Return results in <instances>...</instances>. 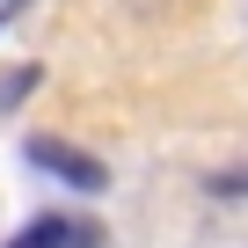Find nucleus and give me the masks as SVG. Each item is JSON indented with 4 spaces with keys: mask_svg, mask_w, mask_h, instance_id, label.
<instances>
[{
    "mask_svg": "<svg viewBox=\"0 0 248 248\" xmlns=\"http://www.w3.org/2000/svg\"><path fill=\"white\" fill-rule=\"evenodd\" d=\"M30 161H37L44 175L73 183V190H102V183H109V168H102V161H88V154H80V146H66V139H30Z\"/></svg>",
    "mask_w": 248,
    "mask_h": 248,
    "instance_id": "obj_1",
    "label": "nucleus"
},
{
    "mask_svg": "<svg viewBox=\"0 0 248 248\" xmlns=\"http://www.w3.org/2000/svg\"><path fill=\"white\" fill-rule=\"evenodd\" d=\"M37 88V66H22V73H8V80H0V109H15L22 95Z\"/></svg>",
    "mask_w": 248,
    "mask_h": 248,
    "instance_id": "obj_3",
    "label": "nucleus"
},
{
    "mask_svg": "<svg viewBox=\"0 0 248 248\" xmlns=\"http://www.w3.org/2000/svg\"><path fill=\"white\" fill-rule=\"evenodd\" d=\"M8 248H102V233L95 226H80V219H66V212H44L37 226H22Z\"/></svg>",
    "mask_w": 248,
    "mask_h": 248,
    "instance_id": "obj_2",
    "label": "nucleus"
}]
</instances>
